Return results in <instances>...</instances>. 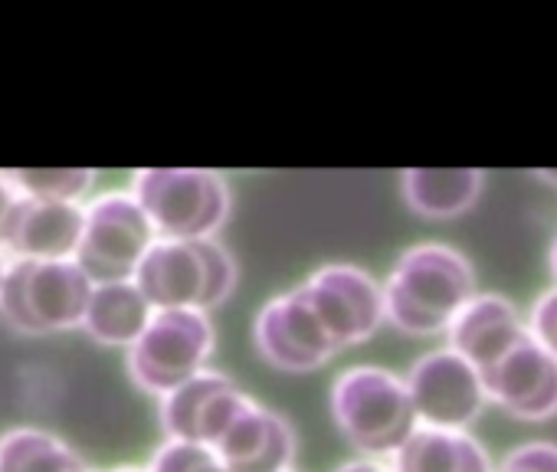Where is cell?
Listing matches in <instances>:
<instances>
[{"mask_svg": "<svg viewBox=\"0 0 557 472\" xmlns=\"http://www.w3.org/2000/svg\"><path fill=\"white\" fill-rule=\"evenodd\" d=\"M550 276H554V283H557V240H554V247H550Z\"/></svg>", "mask_w": 557, "mask_h": 472, "instance_id": "4316f807", "label": "cell"}, {"mask_svg": "<svg viewBox=\"0 0 557 472\" xmlns=\"http://www.w3.org/2000/svg\"><path fill=\"white\" fill-rule=\"evenodd\" d=\"M148 472H230L223 459L203 446V443H187V439H164L158 452L151 456Z\"/></svg>", "mask_w": 557, "mask_h": 472, "instance_id": "44dd1931", "label": "cell"}, {"mask_svg": "<svg viewBox=\"0 0 557 472\" xmlns=\"http://www.w3.org/2000/svg\"><path fill=\"white\" fill-rule=\"evenodd\" d=\"M246 407L249 397L230 377L203 371L161 397V430L168 439L203 443L213 449Z\"/></svg>", "mask_w": 557, "mask_h": 472, "instance_id": "8fae6325", "label": "cell"}, {"mask_svg": "<svg viewBox=\"0 0 557 472\" xmlns=\"http://www.w3.org/2000/svg\"><path fill=\"white\" fill-rule=\"evenodd\" d=\"M312 309L338 348L368 341L387 319L384 286L351 263H329L302 283Z\"/></svg>", "mask_w": 557, "mask_h": 472, "instance_id": "9c48e42d", "label": "cell"}, {"mask_svg": "<svg viewBox=\"0 0 557 472\" xmlns=\"http://www.w3.org/2000/svg\"><path fill=\"white\" fill-rule=\"evenodd\" d=\"M230 472H286L296 456V433L286 417L249 400L236 423L213 446Z\"/></svg>", "mask_w": 557, "mask_h": 472, "instance_id": "5bb4252c", "label": "cell"}, {"mask_svg": "<svg viewBox=\"0 0 557 472\" xmlns=\"http://www.w3.org/2000/svg\"><path fill=\"white\" fill-rule=\"evenodd\" d=\"M498 472H557V443H521L505 456Z\"/></svg>", "mask_w": 557, "mask_h": 472, "instance_id": "7402d4cb", "label": "cell"}, {"mask_svg": "<svg viewBox=\"0 0 557 472\" xmlns=\"http://www.w3.org/2000/svg\"><path fill=\"white\" fill-rule=\"evenodd\" d=\"M210 355V315L197 309H168L154 312L145 335L128 348V374L145 394L168 397L181 384L203 374Z\"/></svg>", "mask_w": 557, "mask_h": 472, "instance_id": "8992f818", "label": "cell"}, {"mask_svg": "<svg viewBox=\"0 0 557 472\" xmlns=\"http://www.w3.org/2000/svg\"><path fill=\"white\" fill-rule=\"evenodd\" d=\"M397 472H492L479 439L456 430L420 426L394 456Z\"/></svg>", "mask_w": 557, "mask_h": 472, "instance_id": "ac0fdd59", "label": "cell"}, {"mask_svg": "<svg viewBox=\"0 0 557 472\" xmlns=\"http://www.w3.org/2000/svg\"><path fill=\"white\" fill-rule=\"evenodd\" d=\"M83 472H89V469H83Z\"/></svg>", "mask_w": 557, "mask_h": 472, "instance_id": "4dcf8cb0", "label": "cell"}, {"mask_svg": "<svg viewBox=\"0 0 557 472\" xmlns=\"http://www.w3.org/2000/svg\"><path fill=\"white\" fill-rule=\"evenodd\" d=\"M286 472H296V469H286Z\"/></svg>", "mask_w": 557, "mask_h": 472, "instance_id": "f546056e", "label": "cell"}, {"mask_svg": "<svg viewBox=\"0 0 557 472\" xmlns=\"http://www.w3.org/2000/svg\"><path fill=\"white\" fill-rule=\"evenodd\" d=\"M115 472H148V469H135V465H122V469H115Z\"/></svg>", "mask_w": 557, "mask_h": 472, "instance_id": "f1b7e54d", "label": "cell"}, {"mask_svg": "<svg viewBox=\"0 0 557 472\" xmlns=\"http://www.w3.org/2000/svg\"><path fill=\"white\" fill-rule=\"evenodd\" d=\"M24 197L57 200V203H79L89 194L96 174L89 167H21L8 174Z\"/></svg>", "mask_w": 557, "mask_h": 472, "instance_id": "ffe728a7", "label": "cell"}, {"mask_svg": "<svg viewBox=\"0 0 557 472\" xmlns=\"http://www.w3.org/2000/svg\"><path fill=\"white\" fill-rule=\"evenodd\" d=\"M404 381L420 426L433 430L466 433L488 400L482 371L453 348L426 351L413 361Z\"/></svg>", "mask_w": 557, "mask_h": 472, "instance_id": "ba28073f", "label": "cell"}, {"mask_svg": "<svg viewBox=\"0 0 557 472\" xmlns=\"http://www.w3.org/2000/svg\"><path fill=\"white\" fill-rule=\"evenodd\" d=\"M528 332L557 358V289H547L528 315Z\"/></svg>", "mask_w": 557, "mask_h": 472, "instance_id": "603a6c76", "label": "cell"}, {"mask_svg": "<svg viewBox=\"0 0 557 472\" xmlns=\"http://www.w3.org/2000/svg\"><path fill=\"white\" fill-rule=\"evenodd\" d=\"M135 283L154 312H210L233 293L236 263L216 240H158L141 260Z\"/></svg>", "mask_w": 557, "mask_h": 472, "instance_id": "3957f363", "label": "cell"}, {"mask_svg": "<svg viewBox=\"0 0 557 472\" xmlns=\"http://www.w3.org/2000/svg\"><path fill=\"white\" fill-rule=\"evenodd\" d=\"M86 462L37 426H17L0 436V472H83Z\"/></svg>", "mask_w": 557, "mask_h": 472, "instance_id": "d6986e66", "label": "cell"}, {"mask_svg": "<svg viewBox=\"0 0 557 472\" xmlns=\"http://www.w3.org/2000/svg\"><path fill=\"white\" fill-rule=\"evenodd\" d=\"M475 273L462 253L443 244L407 250L384 283L387 319L407 335H440L475 299Z\"/></svg>", "mask_w": 557, "mask_h": 472, "instance_id": "6da1fadb", "label": "cell"}, {"mask_svg": "<svg viewBox=\"0 0 557 472\" xmlns=\"http://www.w3.org/2000/svg\"><path fill=\"white\" fill-rule=\"evenodd\" d=\"M252 338L259 355L278 371H312L338 351L302 286L259 309Z\"/></svg>", "mask_w": 557, "mask_h": 472, "instance_id": "30bf717a", "label": "cell"}, {"mask_svg": "<svg viewBox=\"0 0 557 472\" xmlns=\"http://www.w3.org/2000/svg\"><path fill=\"white\" fill-rule=\"evenodd\" d=\"M8 266H11V263L4 260V253H0V286H4V276H8Z\"/></svg>", "mask_w": 557, "mask_h": 472, "instance_id": "83f0119b", "label": "cell"}, {"mask_svg": "<svg viewBox=\"0 0 557 472\" xmlns=\"http://www.w3.org/2000/svg\"><path fill=\"white\" fill-rule=\"evenodd\" d=\"M482 381L488 400L515 420H547L557 413V358L531 335L482 371Z\"/></svg>", "mask_w": 557, "mask_h": 472, "instance_id": "7c38bea8", "label": "cell"}, {"mask_svg": "<svg viewBox=\"0 0 557 472\" xmlns=\"http://www.w3.org/2000/svg\"><path fill=\"white\" fill-rule=\"evenodd\" d=\"M534 177H541V181H547V184H554V187H557V167H537V171H534Z\"/></svg>", "mask_w": 557, "mask_h": 472, "instance_id": "484cf974", "label": "cell"}, {"mask_svg": "<svg viewBox=\"0 0 557 472\" xmlns=\"http://www.w3.org/2000/svg\"><path fill=\"white\" fill-rule=\"evenodd\" d=\"M482 171L475 167H410L400 177L404 200L413 213L449 220L466 213L482 194Z\"/></svg>", "mask_w": 557, "mask_h": 472, "instance_id": "e0dca14e", "label": "cell"}, {"mask_svg": "<svg viewBox=\"0 0 557 472\" xmlns=\"http://www.w3.org/2000/svg\"><path fill=\"white\" fill-rule=\"evenodd\" d=\"M335 472H397L394 465H387V462H381V459H351V462H342Z\"/></svg>", "mask_w": 557, "mask_h": 472, "instance_id": "d4e9b609", "label": "cell"}, {"mask_svg": "<svg viewBox=\"0 0 557 472\" xmlns=\"http://www.w3.org/2000/svg\"><path fill=\"white\" fill-rule=\"evenodd\" d=\"M446 335H449L453 351H459L479 371H488L515 345H521L531 332H528V322L518 315V309L508 299L485 293V296H475L459 312V319L449 325Z\"/></svg>", "mask_w": 557, "mask_h": 472, "instance_id": "9a60e30c", "label": "cell"}, {"mask_svg": "<svg viewBox=\"0 0 557 472\" xmlns=\"http://www.w3.org/2000/svg\"><path fill=\"white\" fill-rule=\"evenodd\" d=\"M21 190L14 187V181L8 174H0V250L8 247V233H11V220H14V210L21 203Z\"/></svg>", "mask_w": 557, "mask_h": 472, "instance_id": "cb8c5ba5", "label": "cell"}, {"mask_svg": "<svg viewBox=\"0 0 557 472\" xmlns=\"http://www.w3.org/2000/svg\"><path fill=\"white\" fill-rule=\"evenodd\" d=\"M151 319H154V306L145 299V293L138 289L135 280H128V283H99V286H92L83 328L99 345L132 348L145 335Z\"/></svg>", "mask_w": 557, "mask_h": 472, "instance_id": "2e32d148", "label": "cell"}, {"mask_svg": "<svg viewBox=\"0 0 557 472\" xmlns=\"http://www.w3.org/2000/svg\"><path fill=\"white\" fill-rule=\"evenodd\" d=\"M132 194L158 240H213L230 213V187L207 167H145L135 174Z\"/></svg>", "mask_w": 557, "mask_h": 472, "instance_id": "277c9868", "label": "cell"}, {"mask_svg": "<svg viewBox=\"0 0 557 472\" xmlns=\"http://www.w3.org/2000/svg\"><path fill=\"white\" fill-rule=\"evenodd\" d=\"M158 244V229L148 220L145 207L128 190L99 194L86 207V229L76 253L83 273L99 283H128L135 280L141 260Z\"/></svg>", "mask_w": 557, "mask_h": 472, "instance_id": "52a82bcc", "label": "cell"}, {"mask_svg": "<svg viewBox=\"0 0 557 472\" xmlns=\"http://www.w3.org/2000/svg\"><path fill=\"white\" fill-rule=\"evenodd\" d=\"M92 286L76 260H14L0 286V315L27 335L66 332L83 325Z\"/></svg>", "mask_w": 557, "mask_h": 472, "instance_id": "5b68a950", "label": "cell"}, {"mask_svg": "<svg viewBox=\"0 0 557 472\" xmlns=\"http://www.w3.org/2000/svg\"><path fill=\"white\" fill-rule=\"evenodd\" d=\"M83 229H86V207L21 197L4 250L14 253V260H47V263L76 260Z\"/></svg>", "mask_w": 557, "mask_h": 472, "instance_id": "4fadbf2b", "label": "cell"}, {"mask_svg": "<svg viewBox=\"0 0 557 472\" xmlns=\"http://www.w3.org/2000/svg\"><path fill=\"white\" fill-rule=\"evenodd\" d=\"M332 417L342 436L368 459L397 456L420 430L407 381L377 364H355L335 377Z\"/></svg>", "mask_w": 557, "mask_h": 472, "instance_id": "7a4b0ae2", "label": "cell"}]
</instances>
